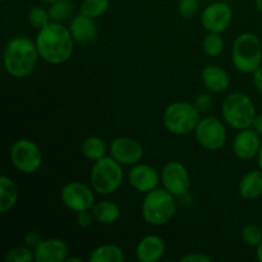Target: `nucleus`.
<instances>
[{
  "label": "nucleus",
  "mask_w": 262,
  "mask_h": 262,
  "mask_svg": "<svg viewBox=\"0 0 262 262\" xmlns=\"http://www.w3.org/2000/svg\"><path fill=\"white\" fill-rule=\"evenodd\" d=\"M94 222L95 217L91 210H86V211H81L77 214V224L81 228H90Z\"/></svg>",
  "instance_id": "nucleus-33"
},
{
  "label": "nucleus",
  "mask_w": 262,
  "mask_h": 262,
  "mask_svg": "<svg viewBox=\"0 0 262 262\" xmlns=\"http://www.w3.org/2000/svg\"><path fill=\"white\" fill-rule=\"evenodd\" d=\"M253 76V84H255V87L257 89V91L262 94V67L257 69L256 72H253L252 73Z\"/></svg>",
  "instance_id": "nucleus-36"
},
{
  "label": "nucleus",
  "mask_w": 262,
  "mask_h": 262,
  "mask_svg": "<svg viewBox=\"0 0 262 262\" xmlns=\"http://www.w3.org/2000/svg\"><path fill=\"white\" fill-rule=\"evenodd\" d=\"M194 106L199 109L200 113H206L211 109L212 106V97L209 94H200L199 96L194 99Z\"/></svg>",
  "instance_id": "nucleus-32"
},
{
  "label": "nucleus",
  "mask_w": 262,
  "mask_h": 262,
  "mask_svg": "<svg viewBox=\"0 0 262 262\" xmlns=\"http://www.w3.org/2000/svg\"><path fill=\"white\" fill-rule=\"evenodd\" d=\"M161 183L164 188L176 197H183L191 188V176L181 161H168L161 169Z\"/></svg>",
  "instance_id": "nucleus-10"
},
{
  "label": "nucleus",
  "mask_w": 262,
  "mask_h": 262,
  "mask_svg": "<svg viewBox=\"0 0 262 262\" xmlns=\"http://www.w3.org/2000/svg\"><path fill=\"white\" fill-rule=\"evenodd\" d=\"M41 241H42V237H41L37 232H28L25 237V245L27 246V247L35 250Z\"/></svg>",
  "instance_id": "nucleus-34"
},
{
  "label": "nucleus",
  "mask_w": 262,
  "mask_h": 262,
  "mask_svg": "<svg viewBox=\"0 0 262 262\" xmlns=\"http://www.w3.org/2000/svg\"><path fill=\"white\" fill-rule=\"evenodd\" d=\"M181 262H211V258L201 252L188 253L181 258Z\"/></svg>",
  "instance_id": "nucleus-35"
},
{
  "label": "nucleus",
  "mask_w": 262,
  "mask_h": 262,
  "mask_svg": "<svg viewBox=\"0 0 262 262\" xmlns=\"http://www.w3.org/2000/svg\"><path fill=\"white\" fill-rule=\"evenodd\" d=\"M10 161L20 173L33 174L42 165V152L37 143L28 138H20L10 148Z\"/></svg>",
  "instance_id": "nucleus-8"
},
{
  "label": "nucleus",
  "mask_w": 262,
  "mask_h": 262,
  "mask_svg": "<svg viewBox=\"0 0 262 262\" xmlns=\"http://www.w3.org/2000/svg\"><path fill=\"white\" fill-rule=\"evenodd\" d=\"M177 211L176 196L165 188H155L146 193L142 202V217L152 227H161L170 222Z\"/></svg>",
  "instance_id": "nucleus-3"
},
{
  "label": "nucleus",
  "mask_w": 262,
  "mask_h": 262,
  "mask_svg": "<svg viewBox=\"0 0 262 262\" xmlns=\"http://www.w3.org/2000/svg\"><path fill=\"white\" fill-rule=\"evenodd\" d=\"M91 211L92 214H94L95 222L100 223V224H114V223L118 222V219L120 217L119 206H118L115 202L110 201V200L95 202Z\"/></svg>",
  "instance_id": "nucleus-22"
},
{
  "label": "nucleus",
  "mask_w": 262,
  "mask_h": 262,
  "mask_svg": "<svg viewBox=\"0 0 262 262\" xmlns=\"http://www.w3.org/2000/svg\"><path fill=\"white\" fill-rule=\"evenodd\" d=\"M239 194L245 200H256L262 196V170H250L241 178Z\"/></svg>",
  "instance_id": "nucleus-20"
},
{
  "label": "nucleus",
  "mask_w": 262,
  "mask_h": 262,
  "mask_svg": "<svg viewBox=\"0 0 262 262\" xmlns=\"http://www.w3.org/2000/svg\"><path fill=\"white\" fill-rule=\"evenodd\" d=\"M109 154L122 165H135L142 160L145 150L140 141L132 137H117L109 146Z\"/></svg>",
  "instance_id": "nucleus-13"
},
{
  "label": "nucleus",
  "mask_w": 262,
  "mask_h": 262,
  "mask_svg": "<svg viewBox=\"0 0 262 262\" xmlns=\"http://www.w3.org/2000/svg\"><path fill=\"white\" fill-rule=\"evenodd\" d=\"M194 135L200 146L207 151L220 150L227 142V129L224 122L212 115L201 118Z\"/></svg>",
  "instance_id": "nucleus-9"
},
{
  "label": "nucleus",
  "mask_w": 262,
  "mask_h": 262,
  "mask_svg": "<svg viewBox=\"0 0 262 262\" xmlns=\"http://www.w3.org/2000/svg\"><path fill=\"white\" fill-rule=\"evenodd\" d=\"M122 164L112 156L95 161L90 173L91 187L96 193L109 196L120 188L124 178Z\"/></svg>",
  "instance_id": "nucleus-6"
},
{
  "label": "nucleus",
  "mask_w": 262,
  "mask_h": 262,
  "mask_svg": "<svg viewBox=\"0 0 262 262\" xmlns=\"http://www.w3.org/2000/svg\"><path fill=\"white\" fill-rule=\"evenodd\" d=\"M40 59L35 41L26 36H15L7 42L3 53V63L13 78H26L35 71Z\"/></svg>",
  "instance_id": "nucleus-2"
},
{
  "label": "nucleus",
  "mask_w": 262,
  "mask_h": 262,
  "mask_svg": "<svg viewBox=\"0 0 262 262\" xmlns=\"http://www.w3.org/2000/svg\"><path fill=\"white\" fill-rule=\"evenodd\" d=\"M207 2H215V0H207Z\"/></svg>",
  "instance_id": "nucleus-43"
},
{
  "label": "nucleus",
  "mask_w": 262,
  "mask_h": 262,
  "mask_svg": "<svg viewBox=\"0 0 262 262\" xmlns=\"http://www.w3.org/2000/svg\"><path fill=\"white\" fill-rule=\"evenodd\" d=\"M199 9L200 7L197 0H179L178 2V12L184 19H192L196 17Z\"/></svg>",
  "instance_id": "nucleus-31"
},
{
  "label": "nucleus",
  "mask_w": 262,
  "mask_h": 262,
  "mask_svg": "<svg viewBox=\"0 0 262 262\" xmlns=\"http://www.w3.org/2000/svg\"><path fill=\"white\" fill-rule=\"evenodd\" d=\"M257 163H258V166H260V169L262 170V145H261L260 151H258V155H257Z\"/></svg>",
  "instance_id": "nucleus-39"
},
{
  "label": "nucleus",
  "mask_w": 262,
  "mask_h": 262,
  "mask_svg": "<svg viewBox=\"0 0 262 262\" xmlns=\"http://www.w3.org/2000/svg\"><path fill=\"white\" fill-rule=\"evenodd\" d=\"M166 245L159 235H146L136 246V257L140 262H158L164 257Z\"/></svg>",
  "instance_id": "nucleus-18"
},
{
  "label": "nucleus",
  "mask_w": 262,
  "mask_h": 262,
  "mask_svg": "<svg viewBox=\"0 0 262 262\" xmlns=\"http://www.w3.org/2000/svg\"><path fill=\"white\" fill-rule=\"evenodd\" d=\"M161 182L160 176L154 166L148 164H135L128 171V183L135 191L148 193L158 188Z\"/></svg>",
  "instance_id": "nucleus-14"
},
{
  "label": "nucleus",
  "mask_w": 262,
  "mask_h": 262,
  "mask_svg": "<svg viewBox=\"0 0 262 262\" xmlns=\"http://www.w3.org/2000/svg\"><path fill=\"white\" fill-rule=\"evenodd\" d=\"M5 262H31L35 261V251L27 246H18L8 251L4 256Z\"/></svg>",
  "instance_id": "nucleus-29"
},
{
  "label": "nucleus",
  "mask_w": 262,
  "mask_h": 262,
  "mask_svg": "<svg viewBox=\"0 0 262 262\" xmlns=\"http://www.w3.org/2000/svg\"><path fill=\"white\" fill-rule=\"evenodd\" d=\"M82 154L87 160L95 161L100 160V159L107 156L109 152V147H107L106 142L104 138L99 137V136H90L86 140L82 142Z\"/></svg>",
  "instance_id": "nucleus-24"
},
{
  "label": "nucleus",
  "mask_w": 262,
  "mask_h": 262,
  "mask_svg": "<svg viewBox=\"0 0 262 262\" xmlns=\"http://www.w3.org/2000/svg\"><path fill=\"white\" fill-rule=\"evenodd\" d=\"M110 0H83L79 5V13L86 17L97 19L109 10Z\"/></svg>",
  "instance_id": "nucleus-26"
},
{
  "label": "nucleus",
  "mask_w": 262,
  "mask_h": 262,
  "mask_svg": "<svg viewBox=\"0 0 262 262\" xmlns=\"http://www.w3.org/2000/svg\"><path fill=\"white\" fill-rule=\"evenodd\" d=\"M233 20V9L228 3L212 2L202 10L201 25L207 32L222 33L229 28Z\"/></svg>",
  "instance_id": "nucleus-12"
},
{
  "label": "nucleus",
  "mask_w": 262,
  "mask_h": 262,
  "mask_svg": "<svg viewBox=\"0 0 262 262\" xmlns=\"http://www.w3.org/2000/svg\"><path fill=\"white\" fill-rule=\"evenodd\" d=\"M261 145V136L251 127L238 130V133L233 138L232 147L233 152L238 159L251 160L253 158H257Z\"/></svg>",
  "instance_id": "nucleus-15"
},
{
  "label": "nucleus",
  "mask_w": 262,
  "mask_h": 262,
  "mask_svg": "<svg viewBox=\"0 0 262 262\" xmlns=\"http://www.w3.org/2000/svg\"><path fill=\"white\" fill-rule=\"evenodd\" d=\"M19 199V191L12 178L7 176L0 177V212L7 214L12 211Z\"/></svg>",
  "instance_id": "nucleus-21"
},
{
  "label": "nucleus",
  "mask_w": 262,
  "mask_h": 262,
  "mask_svg": "<svg viewBox=\"0 0 262 262\" xmlns=\"http://www.w3.org/2000/svg\"><path fill=\"white\" fill-rule=\"evenodd\" d=\"M41 3H43V4H51V3L56 2V0H40Z\"/></svg>",
  "instance_id": "nucleus-42"
},
{
  "label": "nucleus",
  "mask_w": 262,
  "mask_h": 262,
  "mask_svg": "<svg viewBox=\"0 0 262 262\" xmlns=\"http://www.w3.org/2000/svg\"><path fill=\"white\" fill-rule=\"evenodd\" d=\"M201 120V113L194 104L187 101L171 102L163 114L164 127L176 136H184L194 132Z\"/></svg>",
  "instance_id": "nucleus-7"
},
{
  "label": "nucleus",
  "mask_w": 262,
  "mask_h": 262,
  "mask_svg": "<svg viewBox=\"0 0 262 262\" xmlns=\"http://www.w3.org/2000/svg\"><path fill=\"white\" fill-rule=\"evenodd\" d=\"M27 19L28 23L37 31H40L41 28H43L51 22L49 10L46 8L41 7V5H33L28 9Z\"/></svg>",
  "instance_id": "nucleus-28"
},
{
  "label": "nucleus",
  "mask_w": 262,
  "mask_h": 262,
  "mask_svg": "<svg viewBox=\"0 0 262 262\" xmlns=\"http://www.w3.org/2000/svg\"><path fill=\"white\" fill-rule=\"evenodd\" d=\"M36 262H66L69 257V247L60 238L42 239L35 248Z\"/></svg>",
  "instance_id": "nucleus-16"
},
{
  "label": "nucleus",
  "mask_w": 262,
  "mask_h": 262,
  "mask_svg": "<svg viewBox=\"0 0 262 262\" xmlns=\"http://www.w3.org/2000/svg\"><path fill=\"white\" fill-rule=\"evenodd\" d=\"M2 2H5V0H2Z\"/></svg>",
  "instance_id": "nucleus-44"
},
{
  "label": "nucleus",
  "mask_w": 262,
  "mask_h": 262,
  "mask_svg": "<svg viewBox=\"0 0 262 262\" xmlns=\"http://www.w3.org/2000/svg\"><path fill=\"white\" fill-rule=\"evenodd\" d=\"M242 241L250 247H257L262 243V228L257 224H247L241 232Z\"/></svg>",
  "instance_id": "nucleus-30"
},
{
  "label": "nucleus",
  "mask_w": 262,
  "mask_h": 262,
  "mask_svg": "<svg viewBox=\"0 0 262 262\" xmlns=\"http://www.w3.org/2000/svg\"><path fill=\"white\" fill-rule=\"evenodd\" d=\"M201 81L209 91L215 92V94H223L230 86V78L228 72L215 64H210L202 69Z\"/></svg>",
  "instance_id": "nucleus-19"
},
{
  "label": "nucleus",
  "mask_w": 262,
  "mask_h": 262,
  "mask_svg": "<svg viewBox=\"0 0 262 262\" xmlns=\"http://www.w3.org/2000/svg\"><path fill=\"white\" fill-rule=\"evenodd\" d=\"M256 256H257L258 261L262 262V243L260 246H257V247H256Z\"/></svg>",
  "instance_id": "nucleus-38"
},
{
  "label": "nucleus",
  "mask_w": 262,
  "mask_h": 262,
  "mask_svg": "<svg viewBox=\"0 0 262 262\" xmlns=\"http://www.w3.org/2000/svg\"><path fill=\"white\" fill-rule=\"evenodd\" d=\"M232 63L241 73L252 74L262 67V42L257 35L241 33L232 48Z\"/></svg>",
  "instance_id": "nucleus-4"
},
{
  "label": "nucleus",
  "mask_w": 262,
  "mask_h": 262,
  "mask_svg": "<svg viewBox=\"0 0 262 262\" xmlns=\"http://www.w3.org/2000/svg\"><path fill=\"white\" fill-rule=\"evenodd\" d=\"M61 201L67 209L74 212L91 210L95 205L94 188L82 182H69L61 189Z\"/></svg>",
  "instance_id": "nucleus-11"
},
{
  "label": "nucleus",
  "mask_w": 262,
  "mask_h": 262,
  "mask_svg": "<svg viewBox=\"0 0 262 262\" xmlns=\"http://www.w3.org/2000/svg\"><path fill=\"white\" fill-rule=\"evenodd\" d=\"M49 14L53 22H60L69 19L76 12V4L72 0H56L49 4Z\"/></svg>",
  "instance_id": "nucleus-25"
},
{
  "label": "nucleus",
  "mask_w": 262,
  "mask_h": 262,
  "mask_svg": "<svg viewBox=\"0 0 262 262\" xmlns=\"http://www.w3.org/2000/svg\"><path fill=\"white\" fill-rule=\"evenodd\" d=\"M125 260L122 247L112 243L101 245L90 253V262H123Z\"/></svg>",
  "instance_id": "nucleus-23"
},
{
  "label": "nucleus",
  "mask_w": 262,
  "mask_h": 262,
  "mask_svg": "<svg viewBox=\"0 0 262 262\" xmlns=\"http://www.w3.org/2000/svg\"><path fill=\"white\" fill-rule=\"evenodd\" d=\"M256 115V106L252 99L243 92H232L223 100V120L234 129L251 128Z\"/></svg>",
  "instance_id": "nucleus-5"
},
{
  "label": "nucleus",
  "mask_w": 262,
  "mask_h": 262,
  "mask_svg": "<svg viewBox=\"0 0 262 262\" xmlns=\"http://www.w3.org/2000/svg\"><path fill=\"white\" fill-rule=\"evenodd\" d=\"M225 46V41L223 38L222 33L216 32H207L202 41V50L210 58L219 56L223 53Z\"/></svg>",
  "instance_id": "nucleus-27"
},
{
  "label": "nucleus",
  "mask_w": 262,
  "mask_h": 262,
  "mask_svg": "<svg viewBox=\"0 0 262 262\" xmlns=\"http://www.w3.org/2000/svg\"><path fill=\"white\" fill-rule=\"evenodd\" d=\"M40 58L51 66H60L72 58L74 51V38L69 27L60 22L51 20L48 26L41 28L36 36Z\"/></svg>",
  "instance_id": "nucleus-1"
},
{
  "label": "nucleus",
  "mask_w": 262,
  "mask_h": 262,
  "mask_svg": "<svg viewBox=\"0 0 262 262\" xmlns=\"http://www.w3.org/2000/svg\"><path fill=\"white\" fill-rule=\"evenodd\" d=\"M83 260H82V258H79V257H68L67 258V261L66 262H82Z\"/></svg>",
  "instance_id": "nucleus-40"
},
{
  "label": "nucleus",
  "mask_w": 262,
  "mask_h": 262,
  "mask_svg": "<svg viewBox=\"0 0 262 262\" xmlns=\"http://www.w3.org/2000/svg\"><path fill=\"white\" fill-rule=\"evenodd\" d=\"M69 31L73 36L74 41L79 45H89L97 40V27L95 19L86 17L82 13L73 15L69 23Z\"/></svg>",
  "instance_id": "nucleus-17"
},
{
  "label": "nucleus",
  "mask_w": 262,
  "mask_h": 262,
  "mask_svg": "<svg viewBox=\"0 0 262 262\" xmlns=\"http://www.w3.org/2000/svg\"><path fill=\"white\" fill-rule=\"evenodd\" d=\"M255 3H256V7H257V9L262 13V0H255Z\"/></svg>",
  "instance_id": "nucleus-41"
},
{
  "label": "nucleus",
  "mask_w": 262,
  "mask_h": 262,
  "mask_svg": "<svg viewBox=\"0 0 262 262\" xmlns=\"http://www.w3.org/2000/svg\"><path fill=\"white\" fill-rule=\"evenodd\" d=\"M252 128L262 137V114L256 115L255 120H253Z\"/></svg>",
  "instance_id": "nucleus-37"
}]
</instances>
